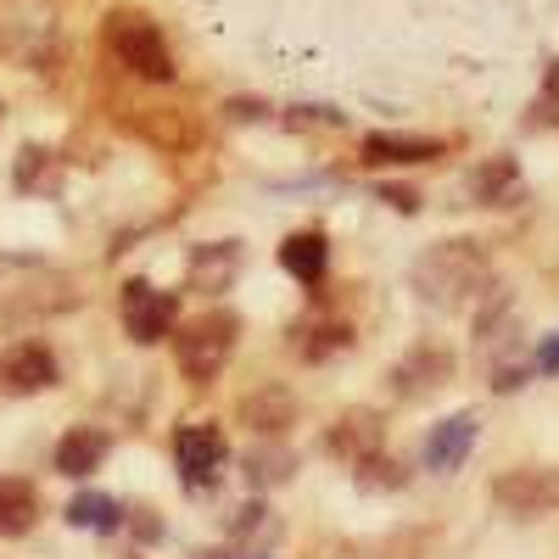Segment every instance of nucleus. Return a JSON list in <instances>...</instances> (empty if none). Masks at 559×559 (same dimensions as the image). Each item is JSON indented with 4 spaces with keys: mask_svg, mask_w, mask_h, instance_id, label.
Returning a JSON list of instances; mask_svg holds the SVG:
<instances>
[{
    "mask_svg": "<svg viewBox=\"0 0 559 559\" xmlns=\"http://www.w3.org/2000/svg\"><path fill=\"white\" fill-rule=\"evenodd\" d=\"M408 280H414L419 302H431L442 313H464V308H476L492 292V263H487V252L476 241H442V247L414 258Z\"/></svg>",
    "mask_w": 559,
    "mask_h": 559,
    "instance_id": "f257e3e1",
    "label": "nucleus"
},
{
    "mask_svg": "<svg viewBox=\"0 0 559 559\" xmlns=\"http://www.w3.org/2000/svg\"><path fill=\"white\" fill-rule=\"evenodd\" d=\"M102 34H107V51L134 73V79H152V84H168L179 68H174V51H168V39H163V28L146 17V12H107V23H102Z\"/></svg>",
    "mask_w": 559,
    "mask_h": 559,
    "instance_id": "f03ea898",
    "label": "nucleus"
},
{
    "mask_svg": "<svg viewBox=\"0 0 559 559\" xmlns=\"http://www.w3.org/2000/svg\"><path fill=\"white\" fill-rule=\"evenodd\" d=\"M236 336H241V319L236 313H202L191 331H179L174 336V358H179V376L185 381H213L218 369L229 364V353H236Z\"/></svg>",
    "mask_w": 559,
    "mask_h": 559,
    "instance_id": "7ed1b4c3",
    "label": "nucleus"
},
{
    "mask_svg": "<svg viewBox=\"0 0 559 559\" xmlns=\"http://www.w3.org/2000/svg\"><path fill=\"white\" fill-rule=\"evenodd\" d=\"M57 45V12L51 0H0V57L12 62H45Z\"/></svg>",
    "mask_w": 559,
    "mask_h": 559,
    "instance_id": "20e7f679",
    "label": "nucleus"
},
{
    "mask_svg": "<svg viewBox=\"0 0 559 559\" xmlns=\"http://www.w3.org/2000/svg\"><path fill=\"white\" fill-rule=\"evenodd\" d=\"M492 503L503 515H521V521H537V515H554L559 509V471L554 464H515L492 481Z\"/></svg>",
    "mask_w": 559,
    "mask_h": 559,
    "instance_id": "39448f33",
    "label": "nucleus"
},
{
    "mask_svg": "<svg viewBox=\"0 0 559 559\" xmlns=\"http://www.w3.org/2000/svg\"><path fill=\"white\" fill-rule=\"evenodd\" d=\"M118 313H123V331H129L140 347H152V342H163V336L174 331L179 297H174V292H157L152 280H123Z\"/></svg>",
    "mask_w": 559,
    "mask_h": 559,
    "instance_id": "423d86ee",
    "label": "nucleus"
},
{
    "mask_svg": "<svg viewBox=\"0 0 559 559\" xmlns=\"http://www.w3.org/2000/svg\"><path fill=\"white\" fill-rule=\"evenodd\" d=\"M224 453H229V442L218 426H179L174 431V464H179L185 487H213Z\"/></svg>",
    "mask_w": 559,
    "mask_h": 559,
    "instance_id": "0eeeda50",
    "label": "nucleus"
},
{
    "mask_svg": "<svg viewBox=\"0 0 559 559\" xmlns=\"http://www.w3.org/2000/svg\"><path fill=\"white\" fill-rule=\"evenodd\" d=\"M45 386H57V358H51V347L23 342V347H12L7 358H0V392L34 397V392H45Z\"/></svg>",
    "mask_w": 559,
    "mask_h": 559,
    "instance_id": "6e6552de",
    "label": "nucleus"
},
{
    "mask_svg": "<svg viewBox=\"0 0 559 559\" xmlns=\"http://www.w3.org/2000/svg\"><path fill=\"white\" fill-rule=\"evenodd\" d=\"M392 381H397V397H419V392H437L453 381V353L437 347V342H419L397 369H392Z\"/></svg>",
    "mask_w": 559,
    "mask_h": 559,
    "instance_id": "1a4fd4ad",
    "label": "nucleus"
},
{
    "mask_svg": "<svg viewBox=\"0 0 559 559\" xmlns=\"http://www.w3.org/2000/svg\"><path fill=\"white\" fill-rule=\"evenodd\" d=\"M476 437H481V419L476 414H448L442 426H431V437H426V464L431 471H459L464 459H471V448H476Z\"/></svg>",
    "mask_w": 559,
    "mask_h": 559,
    "instance_id": "9d476101",
    "label": "nucleus"
},
{
    "mask_svg": "<svg viewBox=\"0 0 559 559\" xmlns=\"http://www.w3.org/2000/svg\"><path fill=\"white\" fill-rule=\"evenodd\" d=\"M241 419H247V431H258V437H286V426H297L292 386H280V381L258 386L252 397H241Z\"/></svg>",
    "mask_w": 559,
    "mask_h": 559,
    "instance_id": "9b49d317",
    "label": "nucleus"
},
{
    "mask_svg": "<svg viewBox=\"0 0 559 559\" xmlns=\"http://www.w3.org/2000/svg\"><path fill=\"white\" fill-rule=\"evenodd\" d=\"M280 269H286L297 286H324V274H331V241H324L319 229H297V236L280 241Z\"/></svg>",
    "mask_w": 559,
    "mask_h": 559,
    "instance_id": "f8f14e48",
    "label": "nucleus"
},
{
    "mask_svg": "<svg viewBox=\"0 0 559 559\" xmlns=\"http://www.w3.org/2000/svg\"><path fill=\"white\" fill-rule=\"evenodd\" d=\"M448 146L442 140H426V134H369L364 140V163H376V168H403V163H437Z\"/></svg>",
    "mask_w": 559,
    "mask_h": 559,
    "instance_id": "ddd939ff",
    "label": "nucleus"
},
{
    "mask_svg": "<svg viewBox=\"0 0 559 559\" xmlns=\"http://www.w3.org/2000/svg\"><path fill=\"white\" fill-rule=\"evenodd\" d=\"M112 453V437L96 431V426H73L62 442H57V471L62 476H96Z\"/></svg>",
    "mask_w": 559,
    "mask_h": 559,
    "instance_id": "4468645a",
    "label": "nucleus"
},
{
    "mask_svg": "<svg viewBox=\"0 0 559 559\" xmlns=\"http://www.w3.org/2000/svg\"><path fill=\"white\" fill-rule=\"evenodd\" d=\"M39 521V492L23 476H0V537H28Z\"/></svg>",
    "mask_w": 559,
    "mask_h": 559,
    "instance_id": "2eb2a0df",
    "label": "nucleus"
},
{
    "mask_svg": "<svg viewBox=\"0 0 559 559\" xmlns=\"http://www.w3.org/2000/svg\"><path fill=\"white\" fill-rule=\"evenodd\" d=\"M241 269V241H213L191 252V286L197 292H224Z\"/></svg>",
    "mask_w": 559,
    "mask_h": 559,
    "instance_id": "dca6fc26",
    "label": "nucleus"
},
{
    "mask_svg": "<svg viewBox=\"0 0 559 559\" xmlns=\"http://www.w3.org/2000/svg\"><path fill=\"white\" fill-rule=\"evenodd\" d=\"M292 471H297V453L280 442V437H263L247 453V481L252 487H280V481H292Z\"/></svg>",
    "mask_w": 559,
    "mask_h": 559,
    "instance_id": "f3484780",
    "label": "nucleus"
},
{
    "mask_svg": "<svg viewBox=\"0 0 559 559\" xmlns=\"http://www.w3.org/2000/svg\"><path fill=\"white\" fill-rule=\"evenodd\" d=\"M471 191H476L487 207H509V202H521V168L509 163V157H492V163H481V168H476Z\"/></svg>",
    "mask_w": 559,
    "mask_h": 559,
    "instance_id": "a211bd4d",
    "label": "nucleus"
},
{
    "mask_svg": "<svg viewBox=\"0 0 559 559\" xmlns=\"http://www.w3.org/2000/svg\"><path fill=\"white\" fill-rule=\"evenodd\" d=\"M68 526H79V532H118L123 526V503L118 498H107V492H79L73 503H68Z\"/></svg>",
    "mask_w": 559,
    "mask_h": 559,
    "instance_id": "6ab92c4d",
    "label": "nucleus"
},
{
    "mask_svg": "<svg viewBox=\"0 0 559 559\" xmlns=\"http://www.w3.org/2000/svg\"><path fill=\"white\" fill-rule=\"evenodd\" d=\"M381 448V426H376V414H347L336 419V431H331V453H347V459H364V453H376Z\"/></svg>",
    "mask_w": 559,
    "mask_h": 559,
    "instance_id": "aec40b11",
    "label": "nucleus"
},
{
    "mask_svg": "<svg viewBox=\"0 0 559 559\" xmlns=\"http://www.w3.org/2000/svg\"><path fill=\"white\" fill-rule=\"evenodd\" d=\"M353 481L364 487V492H397L408 476H403V464L392 459V453H364V459H353Z\"/></svg>",
    "mask_w": 559,
    "mask_h": 559,
    "instance_id": "412c9836",
    "label": "nucleus"
},
{
    "mask_svg": "<svg viewBox=\"0 0 559 559\" xmlns=\"http://www.w3.org/2000/svg\"><path fill=\"white\" fill-rule=\"evenodd\" d=\"M57 157L51 152H39V146H28L23 157H17V185H23V191H51V185H57Z\"/></svg>",
    "mask_w": 559,
    "mask_h": 559,
    "instance_id": "4be33fe9",
    "label": "nucleus"
},
{
    "mask_svg": "<svg viewBox=\"0 0 559 559\" xmlns=\"http://www.w3.org/2000/svg\"><path fill=\"white\" fill-rule=\"evenodd\" d=\"M347 347H353V331L331 319V324H319V331H313V342H302V358H313V364H319V358L347 353Z\"/></svg>",
    "mask_w": 559,
    "mask_h": 559,
    "instance_id": "5701e85b",
    "label": "nucleus"
},
{
    "mask_svg": "<svg viewBox=\"0 0 559 559\" xmlns=\"http://www.w3.org/2000/svg\"><path fill=\"white\" fill-rule=\"evenodd\" d=\"M123 526H129V532H134L140 543H157V537H163V521L152 515V509H134V521L123 515Z\"/></svg>",
    "mask_w": 559,
    "mask_h": 559,
    "instance_id": "b1692460",
    "label": "nucleus"
},
{
    "mask_svg": "<svg viewBox=\"0 0 559 559\" xmlns=\"http://www.w3.org/2000/svg\"><path fill=\"white\" fill-rule=\"evenodd\" d=\"M537 369H543V376H559V331L537 347Z\"/></svg>",
    "mask_w": 559,
    "mask_h": 559,
    "instance_id": "393cba45",
    "label": "nucleus"
},
{
    "mask_svg": "<svg viewBox=\"0 0 559 559\" xmlns=\"http://www.w3.org/2000/svg\"><path fill=\"white\" fill-rule=\"evenodd\" d=\"M263 515H269L263 503H247V509H236V532H241V537H247V532H258V526H263Z\"/></svg>",
    "mask_w": 559,
    "mask_h": 559,
    "instance_id": "a878e982",
    "label": "nucleus"
},
{
    "mask_svg": "<svg viewBox=\"0 0 559 559\" xmlns=\"http://www.w3.org/2000/svg\"><path fill=\"white\" fill-rule=\"evenodd\" d=\"M515 386H526V369L503 364V369H498V381H492V392H515Z\"/></svg>",
    "mask_w": 559,
    "mask_h": 559,
    "instance_id": "bb28decb",
    "label": "nucleus"
},
{
    "mask_svg": "<svg viewBox=\"0 0 559 559\" xmlns=\"http://www.w3.org/2000/svg\"><path fill=\"white\" fill-rule=\"evenodd\" d=\"M381 202H392V207H403V213H414V207H419V202H414V191H397V185H392V191L381 185Z\"/></svg>",
    "mask_w": 559,
    "mask_h": 559,
    "instance_id": "cd10ccee",
    "label": "nucleus"
},
{
    "mask_svg": "<svg viewBox=\"0 0 559 559\" xmlns=\"http://www.w3.org/2000/svg\"><path fill=\"white\" fill-rule=\"evenodd\" d=\"M197 559H229V554H197Z\"/></svg>",
    "mask_w": 559,
    "mask_h": 559,
    "instance_id": "c85d7f7f",
    "label": "nucleus"
},
{
    "mask_svg": "<svg viewBox=\"0 0 559 559\" xmlns=\"http://www.w3.org/2000/svg\"><path fill=\"white\" fill-rule=\"evenodd\" d=\"M129 559H140V554H129Z\"/></svg>",
    "mask_w": 559,
    "mask_h": 559,
    "instance_id": "c756f323",
    "label": "nucleus"
}]
</instances>
